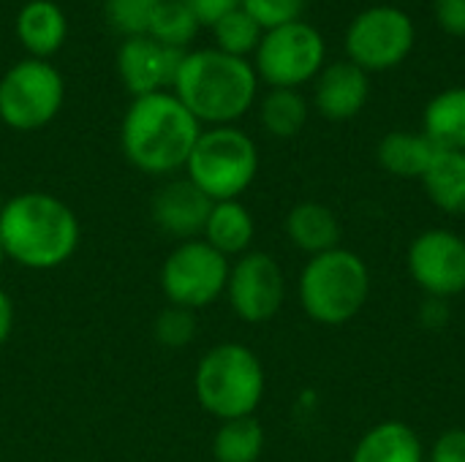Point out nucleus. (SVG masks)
Listing matches in <instances>:
<instances>
[{"label":"nucleus","instance_id":"nucleus-1","mask_svg":"<svg viewBox=\"0 0 465 462\" xmlns=\"http://www.w3.org/2000/svg\"><path fill=\"white\" fill-rule=\"evenodd\" d=\"M202 131L185 103L172 90H163L128 103L120 123V147L139 172L166 177L185 169Z\"/></svg>","mask_w":465,"mask_h":462},{"label":"nucleus","instance_id":"nucleus-2","mask_svg":"<svg viewBox=\"0 0 465 462\" xmlns=\"http://www.w3.org/2000/svg\"><path fill=\"white\" fill-rule=\"evenodd\" d=\"M172 93L202 125H234L251 112L259 95V76L251 60L215 46L183 54Z\"/></svg>","mask_w":465,"mask_h":462},{"label":"nucleus","instance_id":"nucleus-3","mask_svg":"<svg viewBox=\"0 0 465 462\" xmlns=\"http://www.w3.org/2000/svg\"><path fill=\"white\" fill-rule=\"evenodd\" d=\"M0 245L25 270H57L79 245V221L52 193H16L0 212Z\"/></svg>","mask_w":465,"mask_h":462},{"label":"nucleus","instance_id":"nucleus-4","mask_svg":"<svg viewBox=\"0 0 465 462\" xmlns=\"http://www.w3.org/2000/svg\"><path fill=\"white\" fill-rule=\"evenodd\" d=\"M264 365L242 343L213 346L196 365L193 389L199 406L218 422L253 417L264 398Z\"/></svg>","mask_w":465,"mask_h":462},{"label":"nucleus","instance_id":"nucleus-5","mask_svg":"<svg viewBox=\"0 0 465 462\" xmlns=\"http://www.w3.org/2000/svg\"><path fill=\"white\" fill-rule=\"evenodd\" d=\"M297 291L308 319L324 327H341L365 308L371 272L362 256L349 248H335L308 259L300 272Z\"/></svg>","mask_w":465,"mask_h":462},{"label":"nucleus","instance_id":"nucleus-6","mask_svg":"<svg viewBox=\"0 0 465 462\" xmlns=\"http://www.w3.org/2000/svg\"><path fill=\"white\" fill-rule=\"evenodd\" d=\"M256 174L259 147L237 125L204 128L185 163V177L213 202L240 199Z\"/></svg>","mask_w":465,"mask_h":462},{"label":"nucleus","instance_id":"nucleus-7","mask_svg":"<svg viewBox=\"0 0 465 462\" xmlns=\"http://www.w3.org/2000/svg\"><path fill=\"white\" fill-rule=\"evenodd\" d=\"M65 103V79L49 63L25 57L0 76V123L11 131L46 128Z\"/></svg>","mask_w":465,"mask_h":462},{"label":"nucleus","instance_id":"nucleus-8","mask_svg":"<svg viewBox=\"0 0 465 462\" xmlns=\"http://www.w3.org/2000/svg\"><path fill=\"white\" fill-rule=\"evenodd\" d=\"M251 63L259 82L270 84V90H300L327 65V41L319 27L300 19L267 30Z\"/></svg>","mask_w":465,"mask_h":462},{"label":"nucleus","instance_id":"nucleus-9","mask_svg":"<svg viewBox=\"0 0 465 462\" xmlns=\"http://www.w3.org/2000/svg\"><path fill=\"white\" fill-rule=\"evenodd\" d=\"M417 27L414 19L398 5H371L360 11L343 35L346 60L360 65L365 74L398 68L414 49Z\"/></svg>","mask_w":465,"mask_h":462},{"label":"nucleus","instance_id":"nucleus-10","mask_svg":"<svg viewBox=\"0 0 465 462\" xmlns=\"http://www.w3.org/2000/svg\"><path fill=\"white\" fill-rule=\"evenodd\" d=\"M229 259L204 240L180 242L161 267V289L174 308L202 310L226 294Z\"/></svg>","mask_w":465,"mask_h":462},{"label":"nucleus","instance_id":"nucleus-11","mask_svg":"<svg viewBox=\"0 0 465 462\" xmlns=\"http://www.w3.org/2000/svg\"><path fill=\"white\" fill-rule=\"evenodd\" d=\"M226 300L245 324H264L278 316L286 300V278L275 256L264 251L242 253L229 270Z\"/></svg>","mask_w":465,"mask_h":462},{"label":"nucleus","instance_id":"nucleus-12","mask_svg":"<svg viewBox=\"0 0 465 462\" xmlns=\"http://www.w3.org/2000/svg\"><path fill=\"white\" fill-rule=\"evenodd\" d=\"M409 275L428 294L452 300L465 291V237L450 229H428L409 245Z\"/></svg>","mask_w":465,"mask_h":462},{"label":"nucleus","instance_id":"nucleus-13","mask_svg":"<svg viewBox=\"0 0 465 462\" xmlns=\"http://www.w3.org/2000/svg\"><path fill=\"white\" fill-rule=\"evenodd\" d=\"M183 54L185 52L172 49L150 35L123 38L117 49V76L134 98L163 93L174 87Z\"/></svg>","mask_w":465,"mask_h":462},{"label":"nucleus","instance_id":"nucleus-14","mask_svg":"<svg viewBox=\"0 0 465 462\" xmlns=\"http://www.w3.org/2000/svg\"><path fill=\"white\" fill-rule=\"evenodd\" d=\"M213 204L215 202L204 196L188 177H180V180L163 182L155 191L150 210H153L155 226L163 234L188 242V240H199V234L204 231Z\"/></svg>","mask_w":465,"mask_h":462},{"label":"nucleus","instance_id":"nucleus-15","mask_svg":"<svg viewBox=\"0 0 465 462\" xmlns=\"http://www.w3.org/2000/svg\"><path fill=\"white\" fill-rule=\"evenodd\" d=\"M368 98H371V79L360 65L349 60L330 63L316 76L313 101L324 120L332 123L351 120L365 109Z\"/></svg>","mask_w":465,"mask_h":462},{"label":"nucleus","instance_id":"nucleus-16","mask_svg":"<svg viewBox=\"0 0 465 462\" xmlns=\"http://www.w3.org/2000/svg\"><path fill=\"white\" fill-rule=\"evenodd\" d=\"M14 35L30 57L49 60L68 41L65 11L54 0H27L16 11Z\"/></svg>","mask_w":465,"mask_h":462},{"label":"nucleus","instance_id":"nucleus-17","mask_svg":"<svg viewBox=\"0 0 465 462\" xmlns=\"http://www.w3.org/2000/svg\"><path fill=\"white\" fill-rule=\"evenodd\" d=\"M286 237L297 251L319 256L341 248V223L330 207L319 202H300L286 215Z\"/></svg>","mask_w":465,"mask_h":462},{"label":"nucleus","instance_id":"nucleus-18","mask_svg":"<svg viewBox=\"0 0 465 462\" xmlns=\"http://www.w3.org/2000/svg\"><path fill=\"white\" fill-rule=\"evenodd\" d=\"M351 462H425V447L409 425L390 419L357 441Z\"/></svg>","mask_w":465,"mask_h":462},{"label":"nucleus","instance_id":"nucleus-19","mask_svg":"<svg viewBox=\"0 0 465 462\" xmlns=\"http://www.w3.org/2000/svg\"><path fill=\"white\" fill-rule=\"evenodd\" d=\"M253 234H256V223H253L251 210L240 199H232V202L213 204L204 231H202V240L229 259V256L248 253Z\"/></svg>","mask_w":465,"mask_h":462},{"label":"nucleus","instance_id":"nucleus-20","mask_svg":"<svg viewBox=\"0 0 465 462\" xmlns=\"http://www.w3.org/2000/svg\"><path fill=\"white\" fill-rule=\"evenodd\" d=\"M436 152L439 147L425 133L414 131H390L376 147L379 166L403 180H422Z\"/></svg>","mask_w":465,"mask_h":462},{"label":"nucleus","instance_id":"nucleus-21","mask_svg":"<svg viewBox=\"0 0 465 462\" xmlns=\"http://www.w3.org/2000/svg\"><path fill=\"white\" fill-rule=\"evenodd\" d=\"M422 133L439 150L465 152V87H447L422 112Z\"/></svg>","mask_w":465,"mask_h":462},{"label":"nucleus","instance_id":"nucleus-22","mask_svg":"<svg viewBox=\"0 0 465 462\" xmlns=\"http://www.w3.org/2000/svg\"><path fill=\"white\" fill-rule=\"evenodd\" d=\"M422 188L441 212L465 215V152L439 150L422 177Z\"/></svg>","mask_w":465,"mask_h":462},{"label":"nucleus","instance_id":"nucleus-23","mask_svg":"<svg viewBox=\"0 0 465 462\" xmlns=\"http://www.w3.org/2000/svg\"><path fill=\"white\" fill-rule=\"evenodd\" d=\"M308 101L300 90H270L259 103L262 128L275 139H294L308 123Z\"/></svg>","mask_w":465,"mask_h":462},{"label":"nucleus","instance_id":"nucleus-24","mask_svg":"<svg viewBox=\"0 0 465 462\" xmlns=\"http://www.w3.org/2000/svg\"><path fill=\"white\" fill-rule=\"evenodd\" d=\"M264 452V428L253 417L221 422L213 438L215 462H259Z\"/></svg>","mask_w":465,"mask_h":462},{"label":"nucleus","instance_id":"nucleus-25","mask_svg":"<svg viewBox=\"0 0 465 462\" xmlns=\"http://www.w3.org/2000/svg\"><path fill=\"white\" fill-rule=\"evenodd\" d=\"M199 27L202 25L196 22V16L180 0H158V8H155V16H153L147 35L172 46V49L188 52Z\"/></svg>","mask_w":465,"mask_h":462},{"label":"nucleus","instance_id":"nucleus-26","mask_svg":"<svg viewBox=\"0 0 465 462\" xmlns=\"http://www.w3.org/2000/svg\"><path fill=\"white\" fill-rule=\"evenodd\" d=\"M213 38H215V49L226 52V54H234V57H253L264 30L242 11V8H234L232 14H226L223 19H218L213 27Z\"/></svg>","mask_w":465,"mask_h":462},{"label":"nucleus","instance_id":"nucleus-27","mask_svg":"<svg viewBox=\"0 0 465 462\" xmlns=\"http://www.w3.org/2000/svg\"><path fill=\"white\" fill-rule=\"evenodd\" d=\"M158 0H106L104 14L112 30H117L125 38L147 35L153 16H155Z\"/></svg>","mask_w":465,"mask_h":462},{"label":"nucleus","instance_id":"nucleus-28","mask_svg":"<svg viewBox=\"0 0 465 462\" xmlns=\"http://www.w3.org/2000/svg\"><path fill=\"white\" fill-rule=\"evenodd\" d=\"M240 8L267 33L300 22L305 14V0H240Z\"/></svg>","mask_w":465,"mask_h":462},{"label":"nucleus","instance_id":"nucleus-29","mask_svg":"<svg viewBox=\"0 0 465 462\" xmlns=\"http://www.w3.org/2000/svg\"><path fill=\"white\" fill-rule=\"evenodd\" d=\"M155 340L166 349H185L196 338V313L169 305L155 319Z\"/></svg>","mask_w":465,"mask_h":462},{"label":"nucleus","instance_id":"nucleus-30","mask_svg":"<svg viewBox=\"0 0 465 462\" xmlns=\"http://www.w3.org/2000/svg\"><path fill=\"white\" fill-rule=\"evenodd\" d=\"M428 462H465V430L463 428H452L444 430L430 452H428Z\"/></svg>","mask_w":465,"mask_h":462},{"label":"nucleus","instance_id":"nucleus-31","mask_svg":"<svg viewBox=\"0 0 465 462\" xmlns=\"http://www.w3.org/2000/svg\"><path fill=\"white\" fill-rule=\"evenodd\" d=\"M433 16L447 35L465 38V0H433Z\"/></svg>","mask_w":465,"mask_h":462},{"label":"nucleus","instance_id":"nucleus-32","mask_svg":"<svg viewBox=\"0 0 465 462\" xmlns=\"http://www.w3.org/2000/svg\"><path fill=\"white\" fill-rule=\"evenodd\" d=\"M202 27H213L218 19H223L226 14H232L234 8H240V0H180Z\"/></svg>","mask_w":465,"mask_h":462},{"label":"nucleus","instance_id":"nucleus-33","mask_svg":"<svg viewBox=\"0 0 465 462\" xmlns=\"http://www.w3.org/2000/svg\"><path fill=\"white\" fill-rule=\"evenodd\" d=\"M450 300H439V297H428L420 305V324L430 332H439L450 324Z\"/></svg>","mask_w":465,"mask_h":462},{"label":"nucleus","instance_id":"nucleus-34","mask_svg":"<svg viewBox=\"0 0 465 462\" xmlns=\"http://www.w3.org/2000/svg\"><path fill=\"white\" fill-rule=\"evenodd\" d=\"M11 332H14V302L0 289V346L11 338Z\"/></svg>","mask_w":465,"mask_h":462},{"label":"nucleus","instance_id":"nucleus-35","mask_svg":"<svg viewBox=\"0 0 465 462\" xmlns=\"http://www.w3.org/2000/svg\"><path fill=\"white\" fill-rule=\"evenodd\" d=\"M5 261H8V256H5V251H3V245H0V267H3Z\"/></svg>","mask_w":465,"mask_h":462},{"label":"nucleus","instance_id":"nucleus-36","mask_svg":"<svg viewBox=\"0 0 465 462\" xmlns=\"http://www.w3.org/2000/svg\"><path fill=\"white\" fill-rule=\"evenodd\" d=\"M3 207H5V196H3V188H0V212H3Z\"/></svg>","mask_w":465,"mask_h":462}]
</instances>
